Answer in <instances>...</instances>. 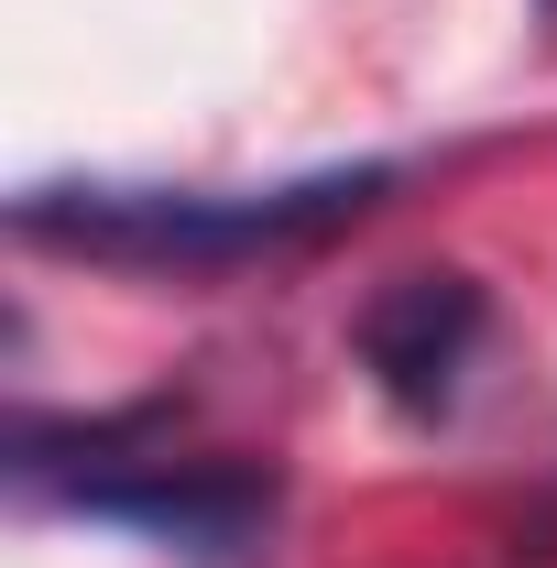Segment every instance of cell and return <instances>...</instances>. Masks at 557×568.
I'll return each mask as SVG.
<instances>
[{
    "label": "cell",
    "instance_id": "obj_1",
    "mask_svg": "<svg viewBox=\"0 0 557 568\" xmlns=\"http://www.w3.org/2000/svg\"><path fill=\"white\" fill-rule=\"evenodd\" d=\"M394 197V164H328V175H284V186H121V175H67V186H22L11 241L22 252H67L99 274H241L340 241L350 219Z\"/></svg>",
    "mask_w": 557,
    "mask_h": 568
},
{
    "label": "cell",
    "instance_id": "obj_2",
    "mask_svg": "<svg viewBox=\"0 0 557 568\" xmlns=\"http://www.w3.org/2000/svg\"><path fill=\"white\" fill-rule=\"evenodd\" d=\"M142 426L153 416H99V426L22 416V437L33 448H77V470H67L77 514L132 525V536H153V547H175L198 568H241L274 536V470H252V459H164V448H142Z\"/></svg>",
    "mask_w": 557,
    "mask_h": 568
},
{
    "label": "cell",
    "instance_id": "obj_3",
    "mask_svg": "<svg viewBox=\"0 0 557 568\" xmlns=\"http://www.w3.org/2000/svg\"><path fill=\"white\" fill-rule=\"evenodd\" d=\"M492 339V295L470 274H394L361 295V317H350V361L372 372V394L394 405V416H448L459 405V372L482 361Z\"/></svg>",
    "mask_w": 557,
    "mask_h": 568
},
{
    "label": "cell",
    "instance_id": "obj_4",
    "mask_svg": "<svg viewBox=\"0 0 557 568\" xmlns=\"http://www.w3.org/2000/svg\"><path fill=\"white\" fill-rule=\"evenodd\" d=\"M536 22H547V33H557V0H536Z\"/></svg>",
    "mask_w": 557,
    "mask_h": 568
}]
</instances>
